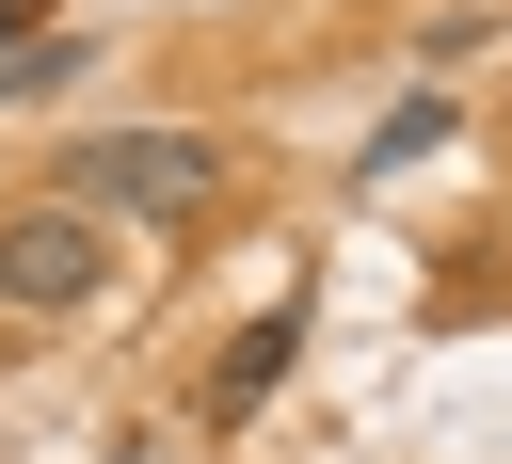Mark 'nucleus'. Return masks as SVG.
<instances>
[{
    "label": "nucleus",
    "mask_w": 512,
    "mask_h": 464,
    "mask_svg": "<svg viewBox=\"0 0 512 464\" xmlns=\"http://www.w3.org/2000/svg\"><path fill=\"white\" fill-rule=\"evenodd\" d=\"M0 304H16V320H80V304H112V224L64 208V192L0 208Z\"/></svg>",
    "instance_id": "nucleus-2"
},
{
    "label": "nucleus",
    "mask_w": 512,
    "mask_h": 464,
    "mask_svg": "<svg viewBox=\"0 0 512 464\" xmlns=\"http://www.w3.org/2000/svg\"><path fill=\"white\" fill-rule=\"evenodd\" d=\"M288 368H304V304H256V320L224 336V368H208V416H256Z\"/></svg>",
    "instance_id": "nucleus-3"
},
{
    "label": "nucleus",
    "mask_w": 512,
    "mask_h": 464,
    "mask_svg": "<svg viewBox=\"0 0 512 464\" xmlns=\"http://www.w3.org/2000/svg\"><path fill=\"white\" fill-rule=\"evenodd\" d=\"M432 144H448V96L416 80V96H400V112L368 128V160H352V176H400V160H432Z\"/></svg>",
    "instance_id": "nucleus-4"
},
{
    "label": "nucleus",
    "mask_w": 512,
    "mask_h": 464,
    "mask_svg": "<svg viewBox=\"0 0 512 464\" xmlns=\"http://www.w3.org/2000/svg\"><path fill=\"white\" fill-rule=\"evenodd\" d=\"M208 192H224V144L208 128H96L64 160V208H96V224H192Z\"/></svg>",
    "instance_id": "nucleus-1"
},
{
    "label": "nucleus",
    "mask_w": 512,
    "mask_h": 464,
    "mask_svg": "<svg viewBox=\"0 0 512 464\" xmlns=\"http://www.w3.org/2000/svg\"><path fill=\"white\" fill-rule=\"evenodd\" d=\"M32 32H48V0H0V48H32Z\"/></svg>",
    "instance_id": "nucleus-5"
},
{
    "label": "nucleus",
    "mask_w": 512,
    "mask_h": 464,
    "mask_svg": "<svg viewBox=\"0 0 512 464\" xmlns=\"http://www.w3.org/2000/svg\"><path fill=\"white\" fill-rule=\"evenodd\" d=\"M112 464H144V448H112Z\"/></svg>",
    "instance_id": "nucleus-6"
}]
</instances>
